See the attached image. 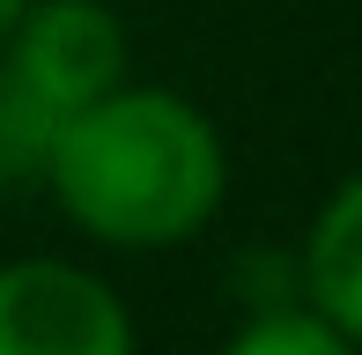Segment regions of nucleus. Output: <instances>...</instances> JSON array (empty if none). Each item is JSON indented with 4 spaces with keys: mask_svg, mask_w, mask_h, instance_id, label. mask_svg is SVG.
<instances>
[{
    "mask_svg": "<svg viewBox=\"0 0 362 355\" xmlns=\"http://www.w3.org/2000/svg\"><path fill=\"white\" fill-rule=\"evenodd\" d=\"M45 185L81 237L119 252H163L215 222L229 156L200 104H185L177 89L119 82L52 134Z\"/></svg>",
    "mask_w": 362,
    "mask_h": 355,
    "instance_id": "f257e3e1",
    "label": "nucleus"
},
{
    "mask_svg": "<svg viewBox=\"0 0 362 355\" xmlns=\"http://www.w3.org/2000/svg\"><path fill=\"white\" fill-rule=\"evenodd\" d=\"M126 82V23L104 0H30L0 37V163L45 170L52 134Z\"/></svg>",
    "mask_w": 362,
    "mask_h": 355,
    "instance_id": "f03ea898",
    "label": "nucleus"
},
{
    "mask_svg": "<svg viewBox=\"0 0 362 355\" xmlns=\"http://www.w3.org/2000/svg\"><path fill=\"white\" fill-rule=\"evenodd\" d=\"M0 355H134V318L74 260H0Z\"/></svg>",
    "mask_w": 362,
    "mask_h": 355,
    "instance_id": "7ed1b4c3",
    "label": "nucleus"
},
{
    "mask_svg": "<svg viewBox=\"0 0 362 355\" xmlns=\"http://www.w3.org/2000/svg\"><path fill=\"white\" fill-rule=\"evenodd\" d=\"M303 289H310V311L362 348V170L318 207V222H310Z\"/></svg>",
    "mask_w": 362,
    "mask_h": 355,
    "instance_id": "20e7f679",
    "label": "nucleus"
},
{
    "mask_svg": "<svg viewBox=\"0 0 362 355\" xmlns=\"http://www.w3.org/2000/svg\"><path fill=\"white\" fill-rule=\"evenodd\" d=\"M222 355H362L340 326H325L318 311H267L237 333Z\"/></svg>",
    "mask_w": 362,
    "mask_h": 355,
    "instance_id": "39448f33",
    "label": "nucleus"
},
{
    "mask_svg": "<svg viewBox=\"0 0 362 355\" xmlns=\"http://www.w3.org/2000/svg\"><path fill=\"white\" fill-rule=\"evenodd\" d=\"M23 8H30V0H0V37H8V30L23 23Z\"/></svg>",
    "mask_w": 362,
    "mask_h": 355,
    "instance_id": "423d86ee",
    "label": "nucleus"
},
{
    "mask_svg": "<svg viewBox=\"0 0 362 355\" xmlns=\"http://www.w3.org/2000/svg\"><path fill=\"white\" fill-rule=\"evenodd\" d=\"M0 200H8V163H0Z\"/></svg>",
    "mask_w": 362,
    "mask_h": 355,
    "instance_id": "0eeeda50",
    "label": "nucleus"
}]
</instances>
